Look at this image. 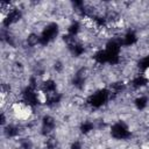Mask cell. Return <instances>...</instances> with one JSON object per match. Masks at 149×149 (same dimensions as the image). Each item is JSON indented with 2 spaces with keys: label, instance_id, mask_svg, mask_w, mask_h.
Masks as SVG:
<instances>
[{
  "label": "cell",
  "instance_id": "6da1fadb",
  "mask_svg": "<svg viewBox=\"0 0 149 149\" xmlns=\"http://www.w3.org/2000/svg\"><path fill=\"white\" fill-rule=\"evenodd\" d=\"M85 102L92 109H99V108L104 107L106 104L111 102V94H109L108 88L101 87V88L95 90L93 93L88 94Z\"/></svg>",
  "mask_w": 149,
  "mask_h": 149
},
{
  "label": "cell",
  "instance_id": "7a4b0ae2",
  "mask_svg": "<svg viewBox=\"0 0 149 149\" xmlns=\"http://www.w3.org/2000/svg\"><path fill=\"white\" fill-rule=\"evenodd\" d=\"M109 135L115 141H127L132 137V130L126 121L119 120L111 126Z\"/></svg>",
  "mask_w": 149,
  "mask_h": 149
},
{
  "label": "cell",
  "instance_id": "3957f363",
  "mask_svg": "<svg viewBox=\"0 0 149 149\" xmlns=\"http://www.w3.org/2000/svg\"><path fill=\"white\" fill-rule=\"evenodd\" d=\"M59 36V24L57 22L47 23L40 31L41 47H47Z\"/></svg>",
  "mask_w": 149,
  "mask_h": 149
},
{
  "label": "cell",
  "instance_id": "277c9868",
  "mask_svg": "<svg viewBox=\"0 0 149 149\" xmlns=\"http://www.w3.org/2000/svg\"><path fill=\"white\" fill-rule=\"evenodd\" d=\"M23 17V12L20 7L17 6H13L7 13L6 15L1 16V26L3 29H10L13 26L17 24Z\"/></svg>",
  "mask_w": 149,
  "mask_h": 149
},
{
  "label": "cell",
  "instance_id": "5b68a950",
  "mask_svg": "<svg viewBox=\"0 0 149 149\" xmlns=\"http://www.w3.org/2000/svg\"><path fill=\"white\" fill-rule=\"evenodd\" d=\"M57 128V120L51 114H43L40 120V134L43 137L55 134Z\"/></svg>",
  "mask_w": 149,
  "mask_h": 149
},
{
  "label": "cell",
  "instance_id": "8992f818",
  "mask_svg": "<svg viewBox=\"0 0 149 149\" xmlns=\"http://www.w3.org/2000/svg\"><path fill=\"white\" fill-rule=\"evenodd\" d=\"M88 76H90V72H88V69L86 66H80L79 69H77L74 71V73L72 74L71 77V85L76 88V90H84L86 83H87V79H88Z\"/></svg>",
  "mask_w": 149,
  "mask_h": 149
},
{
  "label": "cell",
  "instance_id": "52a82bcc",
  "mask_svg": "<svg viewBox=\"0 0 149 149\" xmlns=\"http://www.w3.org/2000/svg\"><path fill=\"white\" fill-rule=\"evenodd\" d=\"M22 134V127L15 122H9L2 127V135L6 140H16L20 139Z\"/></svg>",
  "mask_w": 149,
  "mask_h": 149
},
{
  "label": "cell",
  "instance_id": "ba28073f",
  "mask_svg": "<svg viewBox=\"0 0 149 149\" xmlns=\"http://www.w3.org/2000/svg\"><path fill=\"white\" fill-rule=\"evenodd\" d=\"M120 43H121V47H125V48H132L134 45L137 44L139 42V35L136 34L135 30L133 29H128L126 30L120 37H118Z\"/></svg>",
  "mask_w": 149,
  "mask_h": 149
},
{
  "label": "cell",
  "instance_id": "9c48e42d",
  "mask_svg": "<svg viewBox=\"0 0 149 149\" xmlns=\"http://www.w3.org/2000/svg\"><path fill=\"white\" fill-rule=\"evenodd\" d=\"M40 92L44 94V97H48L50 94H54L58 92V84L54 78H47L43 79L40 86Z\"/></svg>",
  "mask_w": 149,
  "mask_h": 149
},
{
  "label": "cell",
  "instance_id": "30bf717a",
  "mask_svg": "<svg viewBox=\"0 0 149 149\" xmlns=\"http://www.w3.org/2000/svg\"><path fill=\"white\" fill-rule=\"evenodd\" d=\"M149 84V79L144 76L143 72H139L132 76L130 80H129V86L133 90H141L146 86H148Z\"/></svg>",
  "mask_w": 149,
  "mask_h": 149
},
{
  "label": "cell",
  "instance_id": "8fae6325",
  "mask_svg": "<svg viewBox=\"0 0 149 149\" xmlns=\"http://www.w3.org/2000/svg\"><path fill=\"white\" fill-rule=\"evenodd\" d=\"M81 29H83V26L80 20H72L66 27V34L72 37H78L79 34L81 33Z\"/></svg>",
  "mask_w": 149,
  "mask_h": 149
},
{
  "label": "cell",
  "instance_id": "7c38bea8",
  "mask_svg": "<svg viewBox=\"0 0 149 149\" xmlns=\"http://www.w3.org/2000/svg\"><path fill=\"white\" fill-rule=\"evenodd\" d=\"M94 129H95V123L92 120H83V121H80V123L78 126L79 133L84 136L90 135L91 133L94 132Z\"/></svg>",
  "mask_w": 149,
  "mask_h": 149
},
{
  "label": "cell",
  "instance_id": "4fadbf2b",
  "mask_svg": "<svg viewBox=\"0 0 149 149\" xmlns=\"http://www.w3.org/2000/svg\"><path fill=\"white\" fill-rule=\"evenodd\" d=\"M24 43H26V47L33 49V48H36L37 45L41 47V38H40V33H35V31H31L29 33L26 38H24Z\"/></svg>",
  "mask_w": 149,
  "mask_h": 149
},
{
  "label": "cell",
  "instance_id": "5bb4252c",
  "mask_svg": "<svg viewBox=\"0 0 149 149\" xmlns=\"http://www.w3.org/2000/svg\"><path fill=\"white\" fill-rule=\"evenodd\" d=\"M133 105H134V107H135L137 111L142 112V111H144V109L148 107V105H149V97L146 95V94H140V95H137V97L134 98Z\"/></svg>",
  "mask_w": 149,
  "mask_h": 149
},
{
  "label": "cell",
  "instance_id": "9a60e30c",
  "mask_svg": "<svg viewBox=\"0 0 149 149\" xmlns=\"http://www.w3.org/2000/svg\"><path fill=\"white\" fill-rule=\"evenodd\" d=\"M136 68H137V70H139L140 72H144V71L149 70V54L142 56V57L137 61Z\"/></svg>",
  "mask_w": 149,
  "mask_h": 149
},
{
  "label": "cell",
  "instance_id": "2e32d148",
  "mask_svg": "<svg viewBox=\"0 0 149 149\" xmlns=\"http://www.w3.org/2000/svg\"><path fill=\"white\" fill-rule=\"evenodd\" d=\"M17 149H34V142L29 137H20Z\"/></svg>",
  "mask_w": 149,
  "mask_h": 149
},
{
  "label": "cell",
  "instance_id": "e0dca14e",
  "mask_svg": "<svg viewBox=\"0 0 149 149\" xmlns=\"http://www.w3.org/2000/svg\"><path fill=\"white\" fill-rule=\"evenodd\" d=\"M52 69H54V71H55L56 73L61 74V73H63L64 70H65V64H64V62H63L62 59H56V61H54V63H52Z\"/></svg>",
  "mask_w": 149,
  "mask_h": 149
},
{
  "label": "cell",
  "instance_id": "ac0fdd59",
  "mask_svg": "<svg viewBox=\"0 0 149 149\" xmlns=\"http://www.w3.org/2000/svg\"><path fill=\"white\" fill-rule=\"evenodd\" d=\"M69 149H84V144H83V142H81L80 140L76 139V140H73V141L70 143Z\"/></svg>",
  "mask_w": 149,
  "mask_h": 149
}]
</instances>
